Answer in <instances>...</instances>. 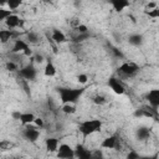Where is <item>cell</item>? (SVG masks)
Segmentation results:
<instances>
[{"instance_id":"23","label":"cell","mask_w":159,"mask_h":159,"mask_svg":"<svg viewBox=\"0 0 159 159\" xmlns=\"http://www.w3.org/2000/svg\"><path fill=\"white\" fill-rule=\"evenodd\" d=\"M128 41H129V43L133 45V46H139V45H142V42H143V36H142L140 34H132V35H129Z\"/></svg>"},{"instance_id":"30","label":"cell","mask_w":159,"mask_h":159,"mask_svg":"<svg viewBox=\"0 0 159 159\" xmlns=\"http://www.w3.org/2000/svg\"><path fill=\"white\" fill-rule=\"evenodd\" d=\"M73 30H75L77 34H87V32H88V26H87L86 24L80 22L77 26L73 27Z\"/></svg>"},{"instance_id":"29","label":"cell","mask_w":159,"mask_h":159,"mask_svg":"<svg viewBox=\"0 0 159 159\" xmlns=\"http://www.w3.org/2000/svg\"><path fill=\"white\" fill-rule=\"evenodd\" d=\"M11 14H12V11L10 9H7V7L5 9L4 6H1L0 7V21H5L6 17H9Z\"/></svg>"},{"instance_id":"7","label":"cell","mask_w":159,"mask_h":159,"mask_svg":"<svg viewBox=\"0 0 159 159\" xmlns=\"http://www.w3.org/2000/svg\"><path fill=\"white\" fill-rule=\"evenodd\" d=\"M108 87L111 88V91L117 94V96H123L125 93V87L124 84L117 78V77H109L108 80Z\"/></svg>"},{"instance_id":"27","label":"cell","mask_w":159,"mask_h":159,"mask_svg":"<svg viewBox=\"0 0 159 159\" xmlns=\"http://www.w3.org/2000/svg\"><path fill=\"white\" fill-rule=\"evenodd\" d=\"M144 12L149 19H159V6H155L149 10H144Z\"/></svg>"},{"instance_id":"17","label":"cell","mask_w":159,"mask_h":159,"mask_svg":"<svg viewBox=\"0 0 159 159\" xmlns=\"http://www.w3.org/2000/svg\"><path fill=\"white\" fill-rule=\"evenodd\" d=\"M75 153H76V158H80V159H89V158H92V152L89 149L84 148L82 144H78L75 148Z\"/></svg>"},{"instance_id":"22","label":"cell","mask_w":159,"mask_h":159,"mask_svg":"<svg viewBox=\"0 0 159 159\" xmlns=\"http://www.w3.org/2000/svg\"><path fill=\"white\" fill-rule=\"evenodd\" d=\"M30 45H37L41 41V36L40 34L35 32V31H30L26 34V39H25Z\"/></svg>"},{"instance_id":"5","label":"cell","mask_w":159,"mask_h":159,"mask_svg":"<svg viewBox=\"0 0 159 159\" xmlns=\"http://www.w3.org/2000/svg\"><path fill=\"white\" fill-rule=\"evenodd\" d=\"M56 157L60 159H71V158H76V153H75V149L70 144L60 143L58 150L56 152Z\"/></svg>"},{"instance_id":"13","label":"cell","mask_w":159,"mask_h":159,"mask_svg":"<svg viewBox=\"0 0 159 159\" xmlns=\"http://www.w3.org/2000/svg\"><path fill=\"white\" fill-rule=\"evenodd\" d=\"M60 147V140L56 137H47L45 139V149L48 153H56Z\"/></svg>"},{"instance_id":"26","label":"cell","mask_w":159,"mask_h":159,"mask_svg":"<svg viewBox=\"0 0 159 159\" xmlns=\"http://www.w3.org/2000/svg\"><path fill=\"white\" fill-rule=\"evenodd\" d=\"M22 1H24V0H7L6 6H7V9H10L11 11H15V10H17V9L22 5Z\"/></svg>"},{"instance_id":"40","label":"cell","mask_w":159,"mask_h":159,"mask_svg":"<svg viewBox=\"0 0 159 159\" xmlns=\"http://www.w3.org/2000/svg\"><path fill=\"white\" fill-rule=\"evenodd\" d=\"M158 124H159V119H158Z\"/></svg>"},{"instance_id":"31","label":"cell","mask_w":159,"mask_h":159,"mask_svg":"<svg viewBox=\"0 0 159 159\" xmlns=\"http://www.w3.org/2000/svg\"><path fill=\"white\" fill-rule=\"evenodd\" d=\"M76 80H77V82H78L80 84H82V86H83V84H86V83L88 82V80H89V78H88V76H87L86 73H78V75H77V77H76Z\"/></svg>"},{"instance_id":"1","label":"cell","mask_w":159,"mask_h":159,"mask_svg":"<svg viewBox=\"0 0 159 159\" xmlns=\"http://www.w3.org/2000/svg\"><path fill=\"white\" fill-rule=\"evenodd\" d=\"M83 93H84V88H68V87L58 88V98L62 104L63 103H76L82 97Z\"/></svg>"},{"instance_id":"25","label":"cell","mask_w":159,"mask_h":159,"mask_svg":"<svg viewBox=\"0 0 159 159\" xmlns=\"http://www.w3.org/2000/svg\"><path fill=\"white\" fill-rule=\"evenodd\" d=\"M5 70H7L9 72H16L19 71V63L12 60H7L5 62Z\"/></svg>"},{"instance_id":"38","label":"cell","mask_w":159,"mask_h":159,"mask_svg":"<svg viewBox=\"0 0 159 159\" xmlns=\"http://www.w3.org/2000/svg\"><path fill=\"white\" fill-rule=\"evenodd\" d=\"M7 4V0H0V6H5Z\"/></svg>"},{"instance_id":"11","label":"cell","mask_w":159,"mask_h":159,"mask_svg":"<svg viewBox=\"0 0 159 159\" xmlns=\"http://www.w3.org/2000/svg\"><path fill=\"white\" fill-rule=\"evenodd\" d=\"M29 46H30V43L25 39L17 37L16 40H14V43L11 47V53H22Z\"/></svg>"},{"instance_id":"39","label":"cell","mask_w":159,"mask_h":159,"mask_svg":"<svg viewBox=\"0 0 159 159\" xmlns=\"http://www.w3.org/2000/svg\"><path fill=\"white\" fill-rule=\"evenodd\" d=\"M42 2H45V4H51L52 2V0H41Z\"/></svg>"},{"instance_id":"21","label":"cell","mask_w":159,"mask_h":159,"mask_svg":"<svg viewBox=\"0 0 159 159\" xmlns=\"http://www.w3.org/2000/svg\"><path fill=\"white\" fill-rule=\"evenodd\" d=\"M153 109H154V108H152V107H150V109H148V108H142V109H139V111L135 112V116H137V117H142V118L154 119V118H155V114L153 113Z\"/></svg>"},{"instance_id":"19","label":"cell","mask_w":159,"mask_h":159,"mask_svg":"<svg viewBox=\"0 0 159 159\" xmlns=\"http://www.w3.org/2000/svg\"><path fill=\"white\" fill-rule=\"evenodd\" d=\"M135 135L138 138V140H147L150 138V129L147 127H139L135 132Z\"/></svg>"},{"instance_id":"4","label":"cell","mask_w":159,"mask_h":159,"mask_svg":"<svg viewBox=\"0 0 159 159\" xmlns=\"http://www.w3.org/2000/svg\"><path fill=\"white\" fill-rule=\"evenodd\" d=\"M22 135L24 138L30 142V143H36L41 135V132H40V128H37L36 125L34 124H29V125H25L24 130H22Z\"/></svg>"},{"instance_id":"28","label":"cell","mask_w":159,"mask_h":159,"mask_svg":"<svg viewBox=\"0 0 159 159\" xmlns=\"http://www.w3.org/2000/svg\"><path fill=\"white\" fill-rule=\"evenodd\" d=\"M92 102H93L94 104H97V106H103V104L107 103V98H106V96H103V94H96V96H93Z\"/></svg>"},{"instance_id":"32","label":"cell","mask_w":159,"mask_h":159,"mask_svg":"<svg viewBox=\"0 0 159 159\" xmlns=\"http://www.w3.org/2000/svg\"><path fill=\"white\" fill-rule=\"evenodd\" d=\"M34 125H36L37 128L42 129V128L45 127V122H43V119H42L41 117H36V118H35V122H34Z\"/></svg>"},{"instance_id":"14","label":"cell","mask_w":159,"mask_h":159,"mask_svg":"<svg viewBox=\"0 0 159 159\" xmlns=\"http://www.w3.org/2000/svg\"><path fill=\"white\" fill-rule=\"evenodd\" d=\"M51 39L53 40V42L56 45H62L65 42H67V36L65 35L63 31H61L60 29H52L51 31Z\"/></svg>"},{"instance_id":"2","label":"cell","mask_w":159,"mask_h":159,"mask_svg":"<svg viewBox=\"0 0 159 159\" xmlns=\"http://www.w3.org/2000/svg\"><path fill=\"white\" fill-rule=\"evenodd\" d=\"M102 120L101 119H87V120H83L78 124V132L81 133L82 138L86 139L87 137H91L93 135L94 133L99 132L102 129Z\"/></svg>"},{"instance_id":"36","label":"cell","mask_w":159,"mask_h":159,"mask_svg":"<svg viewBox=\"0 0 159 159\" xmlns=\"http://www.w3.org/2000/svg\"><path fill=\"white\" fill-rule=\"evenodd\" d=\"M127 158H128V159L138 158V153H135V152H130V153H128V154H127Z\"/></svg>"},{"instance_id":"6","label":"cell","mask_w":159,"mask_h":159,"mask_svg":"<svg viewBox=\"0 0 159 159\" xmlns=\"http://www.w3.org/2000/svg\"><path fill=\"white\" fill-rule=\"evenodd\" d=\"M99 147H101L102 149H106V150H113V149L120 148L119 138H118L116 134L108 135V137H106L104 139H102V142L99 143Z\"/></svg>"},{"instance_id":"24","label":"cell","mask_w":159,"mask_h":159,"mask_svg":"<svg viewBox=\"0 0 159 159\" xmlns=\"http://www.w3.org/2000/svg\"><path fill=\"white\" fill-rule=\"evenodd\" d=\"M14 147H15V144H14L12 142L7 140V139H2V140L0 142V150H1V152H10Z\"/></svg>"},{"instance_id":"3","label":"cell","mask_w":159,"mask_h":159,"mask_svg":"<svg viewBox=\"0 0 159 159\" xmlns=\"http://www.w3.org/2000/svg\"><path fill=\"white\" fill-rule=\"evenodd\" d=\"M138 71H139V66L134 62H128V61L120 63L118 67V72L124 77H133L138 73Z\"/></svg>"},{"instance_id":"33","label":"cell","mask_w":159,"mask_h":159,"mask_svg":"<svg viewBox=\"0 0 159 159\" xmlns=\"http://www.w3.org/2000/svg\"><path fill=\"white\" fill-rule=\"evenodd\" d=\"M88 36H89L88 32H87V34H78V35L75 37V41H76V42H83L86 39H88Z\"/></svg>"},{"instance_id":"9","label":"cell","mask_w":159,"mask_h":159,"mask_svg":"<svg viewBox=\"0 0 159 159\" xmlns=\"http://www.w3.org/2000/svg\"><path fill=\"white\" fill-rule=\"evenodd\" d=\"M19 73H20V76H21L24 80H26V81H32V80H35L36 76H37V70H36L32 65H27V66L21 67V68L19 70Z\"/></svg>"},{"instance_id":"15","label":"cell","mask_w":159,"mask_h":159,"mask_svg":"<svg viewBox=\"0 0 159 159\" xmlns=\"http://www.w3.org/2000/svg\"><path fill=\"white\" fill-rule=\"evenodd\" d=\"M109 4H111V6L113 7L114 11L122 12V11H124L127 7H129L130 1H129V0H109Z\"/></svg>"},{"instance_id":"35","label":"cell","mask_w":159,"mask_h":159,"mask_svg":"<svg viewBox=\"0 0 159 159\" xmlns=\"http://www.w3.org/2000/svg\"><path fill=\"white\" fill-rule=\"evenodd\" d=\"M35 61H36L37 63H42V62H43V56H42V55H36V56H35Z\"/></svg>"},{"instance_id":"37","label":"cell","mask_w":159,"mask_h":159,"mask_svg":"<svg viewBox=\"0 0 159 159\" xmlns=\"http://www.w3.org/2000/svg\"><path fill=\"white\" fill-rule=\"evenodd\" d=\"M20 114H21V112H14L11 116H12V118H14V119L19 120V119H20Z\"/></svg>"},{"instance_id":"18","label":"cell","mask_w":159,"mask_h":159,"mask_svg":"<svg viewBox=\"0 0 159 159\" xmlns=\"http://www.w3.org/2000/svg\"><path fill=\"white\" fill-rule=\"evenodd\" d=\"M56 73H57V68H56V66L53 65V62L47 61L46 65H45V67H43V76L51 78V77H55Z\"/></svg>"},{"instance_id":"34","label":"cell","mask_w":159,"mask_h":159,"mask_svg":"<svg viewBox=\"0 0 159 159\" xmlns=\"http://www.w3.org/2000/svg\"><path fill=\"white\" fill-rule=\"evenodd\" d=\"M155 6H158L155 2H148V4L144 6V10H149V9H153V7H155Z\"/></svg>"},{"instance_id":"10","label":"cell","mask_w":159,"mask_h":159,"mask_svg":"<svg viewBox=\"0 0 159 159\" xmlns=\"http://www.w3.org/2000/svg\"><path fill=\"white\" fill-rule=\"evenodd\" d=\"M16 39H17V32H15V30H11V29L0 30V42L2 45L10 42L11 40H16Z\"/></svg>"},{"instance_id":"8","label":"cell","mask_w":159,"mask_h":159,"mask_svg":"<svg viewBox=\"0 0 159 159\" xmlns=\"http://www.w3.org/2000/svg\"><path fill=\"white\" fill-rule=\"evenodd\" d=\"M4 24H5V26L7 29H11V30L24 27V20L19 15H16V14H11L9 17H6V20L4 21Z\"/></svg>"},{"instance_id":"20","label":"cell","mask_w":159,"mask_h":159,"mask_svg":"<svg viewBox=\"0 0 159 159\" xmlns=\"http://www.w3.org/2000/svg\"><path fill=\"white\" fill-rule=\"evenodd\" d=\"M61 112L63 114H67V116H72L77 112V107H76V103H63L61 106Z\"/></svg>"},{"instance_id":"16","label":"cell","mask_w":159,"mask_h":159,"mask_svg":"<svg viewBox=\"0 0 159 159\" xmlns=\"http://www.w3.org/2000/svg\"><path fill=\"white\" fill-rule=\"evenodd\" d=\"M36 117L37 116H35L32 112H21L19 122L21 123V125L25 127V125H29V124H34Z\"/></svg>"},{"instance_id":"12","label":"cell","mask_w":159,"mask_h":159,"mask_svg":"<svg viewBox=\"0 0 159 159\" xmlns=\"http://www.w3.org/2000/svg\"><path fill=\"white\" fill-rule=\"evenodd\" d=\"M147 101L152 108H159V88H153L147 93Z\"/></svg>"}]
</instances>
